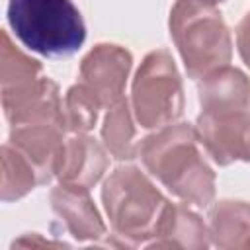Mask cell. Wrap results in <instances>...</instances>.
<instances>
[{"instance_id": "1", "label": "cell", "mask_w": 250, "mask_h": 250, "mask_svg": "<svg viewBox=\"0 0 250 250\" xmlns=\"http://www.w3.org/2000/svg\"><path fill=\"white\" fill-rule=\"evenodd\" d=\"M199 135L191 123H170L139 143V158L180 201L207 207L215 199V172L203 158Z\"/></svg>"}, {"instance_id": "2", "label": "cell", "mask_w": 250, "mask_h": 250, "mask_svg": "<svg viewBox=\"0 0 250 250\" xmlns=\"http://www.w3.org/2000/svg\"><path fill=\"white\" fill-rule=\"evenodd\" d=\"M102 203L119 246H139L154 236L168 199L141 168L125 164L104 182Z\"/></svg>"}, {"instance_id": "3", "label": "cell", "mask_w": 250, "mask_h": 250, "mask_svg": "<svg viewBox=\"0 0 250 250\" xmlns=\"http://www.w3.org/2000/svg\"><path fill=\"white\" fill-rule=\"evenodd\" d=\"M168 27L189 78L199 80L230 62V33L215 2L176 0L170 10Z\"/></svg>"}, {"instance_id": "4", "label": "cell", "mask_w": 250, "mask_h": 250, "mask_svg": "<svg viewBox=\"0 0 250 250\" xmlns=\"http://www.w3.org/2000/svg\"><path fill=\"white\" fill-rule=\"evenodd\" d=\"M8 25L23 47L49 59L72 57L86 25L72 0H8Z\"/></svg>"}, {"instance_id": "5", "label": "cell", "mask_w": 250, "mask_h": 250, "mask_svg": "<svg viewBox=\"0 0 250 250\" xmlns=\"http://www.w3.org/2000/svg\"><path fill=\"white\" fill-rule=\"evenodd\" d=\"M186 98L182 76L166 49L150 51L135 72L131 107L145 129H160L176 123L184 113Z\"/></svg>"}, {"instance_id": "6", "label": "cell", "mask_w": 250, "mask_h": 250, "mask_svg": "<svg viewBox=\"0 0 250 250\" xmlns=\"http://www.w3.org/2000/svg\"><path fill=\"white\" fill-rule=\"evenodd\" d=\"M199 143L219 166L236 160L250 162V111L199 113L195 123Z\"/></svg>"}, {"instance_id": "7", "label": "cell", "mask_w": 250, "mask_h": 250, "mask_svg": "<svg viewBox=\"0 0 250 250\" xmlns=\"http://www.w3.org/2000/svg\"><path fill=\"white\" fill-rule=\"evenodd\" d=\"M66 131L68 125L61 119H43L10 125L8 143H12L33 164L41 186L57 178Z\"/></svg>"}, {"instance_id": "8", "label": "cell", "mask_w": 250, "mask_h": 250, "mask_svg": "<svg viewBox=\"0 0 250 250\" xmlns=\"http://www.w3.org/2000/svg\"><path fill=\"white\" fill-rule=\"evenodd\" d=\"M133 66L131 53L115 43H98L80 62V82L86 84L107 109L125 98V84Z\"/></svg>"}, {"instance_id": "9", "label": "cell", "mask_w": 250, "mask_h": 250, "mask_svg": "<svg viewBox=\"0 0 250 250\" xmlns=\"http://www.w3.org/2000/svg\"><path fill=\"white\" fill-rule=\"evenodd\" d=\"M51 207L62 221L68 234L78 242H96L105 236V223L90 197V189L72 184H59L51 189Z\"/></svg>"}, {"instance_id": "10", "label": "cell", "mask_w": 250, "mask_h": 250, "mask_svg": "<svg viewBox=\"0 0 250 250\" xmlns=\"http://www.w3.org/2000/svg\"><path fill=\"white\" fill-rule=\"evenodd\" d=\"M105 168V146H102L88 133H72L64 141L57 178L61 184H72L90 189L102 180Z\"/></svg>"}, {"instance_id": "11", "label": "cell", "mask_w": 250, "mask_h": 250, "mask_svg": "<svg viewBox=\"0 0 250 250\" xmlns=\"http://www.w3.org/2000/svg\"><path fill=\"white\" fill-rule=\"evenodd\" d=\"M197 94L201 113H229L250 107V80L240 68L230 64L199 78Z\"/></svg>"}, {"instance_id": "12", "label": "cell", "mask_w": 250, "mask_h": 250, "mask_svg": "<svg viewBox=\"0 0 250 250\" xmlns=\"http://www.w3.org/2000/svg\"><path fill=\"white\" fill-rule=\"evenodd\" d=\"M146 246L156 248H207L211 246L209 227L201 221V217L189 209L188 203H170L166 205L154 236L146 242Z\"/></svg>"}, {"instance_id": "13", "label": "cell", "mask_w": 250, "mask_h": 250, "mask_svg": "<svg viewBox=\"0 0 250 250\" xmlns=\"http://www.w3.org/2000/svg\"><path fill=\"white\" fill-rule=\"evenodd\" d=\"M209 236L219 248H250V203L217 201L209 211Z\"/></svg>"}, {"instance_id": "14", "label": "cell", "mask_w": 250, "mask_h": 250, "mask_svg": "<svg viewBox=\"0 0 250 250\" xmlns=\"http://www.w3.org/2000/svg\"><path fill=\"white\" fill-rule=\"evenodd\" d=\"M133 107L127 98L117 100L107 107V113L102 123V143L105 150L117 160H133L139 156L137 129L133 123Z\"/></svg>"}, {"instance_id": "15", "label": "cell", "mask_w": 250, "mask_h": 250, "mask_svg": "<svg viewBox=\"0 0 250 250\" xmlns=\"http://www.w3.org/2000/svg\"><path fill=\"white\" fill-rule=\"evenodd\" d=\"M43 78V66L39 61L31 59L23 51H20L8 31H2V47H0V84L2 96L16 94Z\"/></svg>"}, {"instance_id": "16", "label": "cell", "mask_w": 250, "mask_h": 250, "mask_svg": "<svg viewBox=\"0 0 250 250\" xmlns=\"http://www.w3.org/2000/svg\"><path fill=\"white\" fill-rule=\"evenodd\" d=\"M39 184V176L33 164L12 145H2V201H16L27 195Z\"/></svg>"}, {"instance_id": "17", "label": "cell", "mask_w": 250, "mask_h": 250, "mask_svg": "<svg viewBox=\"0 0 250 250\" xmlns=\"http://www.w3.org/2000/svg\"><path fill=\"white\" fill-rule=\"evenodd\" d=\"M64 117L70 133H88L96 127L100 109H104L100 98L82 82L70 86L64 94Z\"/></svg>"}, {"instance_id": "18", "label": "cell", "mask_w": 250, "mask_h": 250, "mask_svg": "<svg viewBox=\"0 0 250 250\" xmlns=\"http://www.w3.org/2000/svg\"><path fill=\"white\" fill-rule=\"evenodd\" d=\"M236 49L244 64L250 68V12H246L236 25Z\"/></svg>"}, {"instance_id": "19", "label": "cell", "mask_w": 250, "mask_h": 250, "mask_svg": "<svg viewBox=\"0 0 250 250\" xmlns=\"http://www.w3.org/2000/svg\"><path fill=\"white\" fill-rule=\"evenodd\" d=\"M16 246H66V242H59V240H55V242H51V240H45V238H41L37 232H33V234H25V236H21V238H18V240H14L12 242V248H16Z\"/></svg>"}, {"instance_id": "20", "label": "cell", "mask_w": 250, "mask_h": 250, "mask_svg": "<svg viewBox=\"0 0 250 250\" xmlns=\"http://www.w3.org/2000/svg\"><path fill=\"white\" fill-rule=\"evenodd\" d=\"M211 2H215V4H221V2H225V0H211Z\"/></svg>"}]
</instances>
